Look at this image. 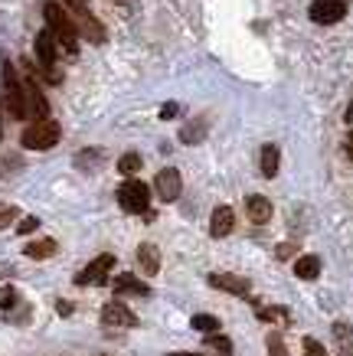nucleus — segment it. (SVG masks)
<instances>
[{"label":"nucleus","instance_id":"nucleus-1","mask_svg":"<svg viewBox=\"0 0 353 356\" xmlns=\"http://www.w3.org/2000/svg\"><path fill=\"white\" fill-rule=\"evenodd\" d=\"M43 17H46V30L53 33L56 40H59V46H63L69 56L79 53V30H75L72 17L65 13L63 3H46L43 7Z\"/></svg>","mask_w":353,"mask_h":356},{"label":"nucleus","instance_id":"nucleus-2","mask_svg":"<svg viewBox=\"0 0 353 356\" xmlns=\"http://www.w3.org/2000/svg\"><path fill=\"white\" fill-rule=\"evenodd\" d=\"M65 13H72L75 30L82 33L92 43H102L105 40V26L95 20V13L88 10V0H65Z\"/></svg>","mask_w":353,"mask_h":356},{"label":"nucleus","instance_id":"nucleus-3","mask_svg":"<svg viewBox=\"0 0 353 356\" xmlns=\"http://www.w3.org/2000/svg\"><path fill=\"white\" fill-rule=\"evenodd\" d=\"M59 124H56L53 118H46V121H33L30 128L23 131V147L26 151H49V147H56L59 144Z\"/></svg>","mask_w":353,"mask_h":356},{"label":"nucleus","instance_id":"nucleus-4","mask_svg":"<svg viewBox=\"0 0 353 356\" xmlns=\"http://www.w3.org/2000/svg\"><path fill=\"white\" fill-rule=\"evenodd\" d=\"M118 203L125 213H148V203H150V193H148V184L141 180H128V184L118 186Z\"/></svg>","mask_w":353,"mask_h":356},{"label":"nucleus","instance_id":"nucleus-5","mask_svg":"<svg viewBox=\"0 0 353 356\" xmlns=\"http://www.w3.org/2000/svg\"><path fill=\"white\" fill-rule=\"evenodd\" d=\"M3 105L10 111V118H26V108H23V86L17 82V72H13L10 63H3Z\"/></svg>","mask_w":353,"mask_h":356},{"label":"nucleus","instance_id":"nucleus-6","mask_svg":"<svg viewBox=\"0 0 353 356\" xmlns=\"http://www.w3.org/2000/svg\"><path fill=\"white\" fill-rule=\"evenodd\" d=\"M36 59L43 65V76L59 86L63 76H59V69H56V36L49 30H40V36H36Z\"/></svg>","mask_w":353,"mask_h":356},{"label":"nucleus","instance_id":"nucleus-7","mask_svg":"<svg viewBox=\"0 0 353 356\" xmlns=\"http://www.w3.org/2000/svg\"><path fill=\"white\" fill-rule=\"evenodd\" d=\"M308 13L314 23L331 26V23H340L343 17H347V3H343V0H314Z\"/></svg>","mask_w":353,"mask_h":356},{"label":"nucleus","instance_id":"nucleus-8","mask_svg":"<svg viewBox=\"0 0 353 356\" xmlns=\"http://www.w3.org/2000/svg\"><path fill=\"white\" fill-rule=\"evenodd\" d=\"M23 108H26V118L33 121H46V115H49V102L33 79H26V86H23Z\"/></svg>","mask_w":353,"mask_h":356},{"label":"nucleus","instance_id":"nucleus-9","mask_svg":"<svg viewBox=\"0 0 353 356\" xmlns=\"http://www.w3.org/2000/svg\"><path fill=\"white\" fill-rule=\"evenodd\" d=\"M111 268H115V255H98L95 261H88L86 268L75 275V284H105Z\"/></svg>","mask_w":353,"mask_h":356},{"label":"nucleus","instance_id":"nucleus-10","mask_svg":"<svg viewBox=\"0 0 353 356\" xmlns=\"http://www.w3.org/2000/svg\"><path fill=\"white\" fill-rule=\"evenodd\" d=\"M154 190L161 196L164 203H173L183 190V180H180V170H173V167H164L157 177H154Z\"/></svg>","mask_w":353,"mask_h":356},{"label":"nucleus","instance_id":"nucleus-11","mask_svg":"<svg viewBox=\"0 0 353 356\" xmlns=\"http://www.w3.org/2000/svg\"><path fill=\"white\" fill-rule=\"evenodd\" d=\"M210 284H213L216 291H229L235 294V298H249L252 294V281L242 278V275H210Z\"/></svg>","mask_w":353,"mask_h":356},{"label":"nucleus","instance_id":"nucleus-12","mask_svg":"<svg viewBox=\"0 0 353 356\" xmlns=\"http://www.w3.org/2000/svg\"><path fill=\"white\" fill-rule=\"evenodd\" d=\"M102 321H105L108 327H134L138 324V317H134L121 301H108L105 307H102Z\"/></svg>","mask_w":353,"mask_h":356},{"label":"nucleus","instance_id":"nucleus-13","mask_svg":"<svg viewBox=\"0 0 353 356\" xmlns=\"http://www.w3.org/2000/svg\"><path fill=\"white\" fill-rule=\"evenodd\" d=\"M233 226H235L233 209H229V206H216L213 219H210V232H213V238H226L229 232H233Z\"/></svg>","mask_w":353,"mask_h":356},{"label":"nucleus","instance_id":"nucleus-14","mask_svg":"<svg viewBox=\"0 0 353 356\" xmlns=\"http://www.w3.org/2000/svg\"><path fill=\"white\" fill-rule=\"evenodd\" d=\"M246 213H249V219H252L256 226H265L268 219H272V203H268L265 196H249Z\"/></svg>","mask_w":353,"mask_h":356},{"label":"nucleus","instance_id":"nucleus-15","mask_svg":"<svg viewBox=\"0 0 353 356\" xmlns=\"http://www.w3.org/2000/svg\"><path fill=\"white\" fill-rule=\"evenodd\" d=\"M138 265H141V271L157 275L161 271V252H157V245H150V242L138 245Z\"/></svg>","mask_w":353,"mask_h":356},{"label":"nucleus","instance_id":"nucleus-16","mask_svg":"<svg viewBox=\"0 0 353 356\" xmlns=\"http://www.w3.org/2000/svg\"><path fill=\"white\" fill-rule=\"evenodd\" d=\"M295 275H298L301 281H314L321 275V259H317V255H301V259L295 261Z\"/></svg>","mask_w":353,"mask_h":356},{"label":"nucleus","instance_id":"nucleus-17","mask_svg":"<svg viewBox=\"0 0 353 356\" xmlns=\"http://www.w3.org/2000/svg\"><path fill=\"white\" fill-rule=\"evenodd\" d=\"M279 163H281V154L275 144H265L262 147V177H275L279 173Z\"/></svg>","mask_w":353,"mask_h":356},{"label":"nucleus","instance_id":"nucleus-18","mask_svg":"<svg viewBox=\"0 0 353 356\" xmlns=\"http://www.w3.org/2000/svg\"><path fill=\"white\" fill-rule=\"evenodd\" d=\"M23 255L26 259H49V255H56V242L53 238H36V242L23 248Z\"/></svg>","mask_w":353,"mask_h":356},{"label":"nucleus","instance_id":"nucleus-19","mask_svg":"<svg viewBox=\"0 0 353 356\" xmlns=\"http://www.w3.org/2000/svg\"><path fill=\"white\" fill-rule=\"evenodd\" d=\"M115 291H121V294H148V284H144V281H138L134 275H118V278H115Z\"/></svg>","mask_w":353,"mask_h":356},{"label":"nucleus","instance_id":"nucleus-20","mask_svg":"<svg viewBox=\"0 0 353 356\" xmlns=\"http://www.w3.org/2000/svg\"><path fill=\"white\" fill-rule=\"evenodd\" d=\"M190 324H193V330H203V334H210V337L219 330V321H216L213 314H196Z\"/></svg>","mask_w":353,"mask_h":356},{"label":"nucleus","instance_id":"nucleus-21","mask_svg":"<svg viewBox=\"0 0 353 356\" xmlns=\"http://www.w3.org/2000/svg\"><path fill=\"white\" fill-rule=\"evenodd\" d=\"M334 337H337L340 350H347V353H350V350H353V327L340 321V324H334Z\"/></svg>","mask_w":353,"mask_h":356},{"label":"nucleus","instance_id":"nucleus-22","mask_svg":"<svg viewBox=\"0 0 353 356\" xmlns=\"http://www.w3.org/2000/svg\"><path fill=\"white\" fill-rule=\"evenodd\" d=\"M203 131H206V124L193 121V124H187V128H183L180 140H183V144H200V140H203Z\"/></svg>","mask_w":353,"mask_h":356},{"label":"nucleus","instance_id":"nucleus-23","mask_svg":"<svg viewBox=\"0 0 353 356\" xmlns=\"http://www.w3.org/2000/svg\"><path fill=\"white\" fill-rule=\"evenodd\" d=\"M118 170L121 173H138L141 170V157L138 154H125V157L118 161Z\"/></svg>","mask_w":353,"mask_h":356},{"label":"nucleus","instance_id":"nucleus-24","mask_svg":"<svg viewBox=\"0 0 353 356\" xmlns=\"http://www.w3.org/2000/svg\"><path fill=\"white\" fill-rule=\"evenodd\" d=\"M268 356H288V350H285V343H281L279 334H268Z\"/></svg>","mask_w":353,"mask_h":356},{"label":"nucleus","instance_id":"nucleus-25","mask_svg":"<svg viewBox=\"0 0 353 356\" xmlns=\"http://www.w3.org/2000/svg\"><path fill=\"white\" fill-rule=\"evenodd\" d=\"M17 219V206H10V203H0V229H7Z\"/></svg>","mask_w":353,"mask_h":356},{"label":"nucleus","instance_id":"nucleus-26","mask_svg":"<svg viewBox=\"0 0 353 356\" xmlns=\"http://www.w3.org/2000/svg\"><path fill=\"white\" fill-rule=\"evenodd\" d=\"M210 346H213V350H219V356H233V343H229V340H226V337H210Z\"/></svg>","mask_w":353,"mask_h":356},{"label":"nucleus","instance_id":"nucleus-27","mask_svg":"<svg viewBox=\"0 0 353 356\" xmlns=\"http://www.w3.org/2000/svg\"><path fill=\"white\" fill-rule=\"evenodd\" d=\"M262 321H285V317H288V311H285V307H262Z\"/></svg>","mask_w":353,"mask_h":356},{"label":"nucleus","instance_id":"nucleus-28","mask_svg":"<svg viewBox=\"0 0 353 356\" xmlns=\"http://www.w3.org/2000/svg\"><path fill=\"white\" fill-rule=\"evenodd\" d=\"M304 356H327V350H324L314 337H308V340H304Z\"/></svg>","mask_w":353,"mask_h":356},{"label":"nucleus","instance_id":"nucleus-29","mask_svg":"<svg viewBox=\"0 0 353 356\" xmlns=\"http://www.w3.org/2000/svg\"><path fill=\"white\" fill-rule=\"evenodd\" d=\"M36 226H40V219L26 216V219H23V222H20V226H17V232H20V236H30V232H33V229H36Z\"/></svg>","mask_w":353,"mask_h":356},{"label":"nucleus","instance_id":"nucleus-30","mask_svg":"<svg viewBox=\"0 0 353 356\" xmlns=\"http://www.w3.org/2000/svg\"><path fill=\"white\" fill-rule=\"evenodd\" d=\"M13 301H17V294H13V291H3V298H0V304H3V311H7V307H13Z\"/></svg>","mask_w":353,"mask_h":356},{"label":"nucleus","instance_id":"nucleus-31","mask_svg":"<svg viewBox=\"0 0 353 356\" xmlns=\"http://www.w3.org/2000/svg\"><path fill=\"white\" fill-rule=\"evenodd\" d=\"M177 111H180V108H177V105H164V108H161V118L167 121V118H173Z\"/></svg>","mask_w":353,"mask_h":356},{"label":"nucleus","instance_id":"nucleus-32","mask_svg":"<svg viewBox=\"0 0 353 356\" xmlns=\"http://www.w3.org/2000/svg\"><path fill=\"white\" fill-rule=\"evenodd\" d=\"M291 252H295V245H281V248H279V259H288Z\"/></svg>","mask_w":353,"mask_h":356},{"label":"nucleus","instance_id":"nucleus-33","mask_svg":"<svg viewBox=\"0 0 353 356\" xmlns=\"http://www.w3.org/2000/svg\"><path fill=\"white\" fill-rule=\"evenodd\" d=\"M167 356H203V353H167Z\"/></svg>","mask_w":353,"mask_h":356},{"label":"nucleus","instance_id":"nucleus-34","mask_svg":"<svg viewBox=\"0 0 353 356\" xmlns=\"http://www.w3.org/2000/svg\"><path fill=\"white\" fill-rule=\"evenodd\" d=\"M350 140H353V131H350Z\"/></svg>","mask_w":353,"mask_h":356},{"label":"nucleus","instance_id":"nucleus-35","mask_svg":"<svg viewBox=\"0 0 353 356\" xmlns=\"http://www.w3.org/2000/svg\"><path fill=\"white\" fill-rule=\"evenodd\" d=\"M350 157H353V147H350Z\"/></svg>","mask_w":353,"mask_h":356}]
</instances>
